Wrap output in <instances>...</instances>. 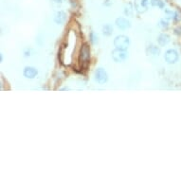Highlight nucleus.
I'll list each match as a JSON object with an SVG mask.
<instances>
[{
    "label": "nucleus",
    "mask_w": 181,
    "mask_h": 181,
    "mask_svg": "<svg viewBox=\"0 0 181 181\" xmlns=\"http://www.w3.org/2000/svg\"><path fill=\"white\" fill-rule=\"evenodd\" d=\"M0 61H1V62L3 61V54H2V53L0 54Z\"/></svg>",
    "instance_id": "412c9836"
},
{
    "label": "nucleus",
    "mask_w": 181,
    "mask_h": 181,
    "mask_svg": "<svg viewBox=\"0 0 181 181\" xmlns=\"http://www.w3.org/2000/svg\"><path fill=\"white\" fill-rule=\"evenodd\" d=\"M30 49L26 50L25 51V56H26V57H28V56H30Z\"/></svg>",
    "instance_id": "6ab92c4d"
},
{
    "label": "nucleus",
    "mask_w": 181,
    "mask_h": 181,
    "mask_svg": "<svg viewBox=\"0 0 181 181\" xmlns=\"http://www.w3.org/2000/svg\"><path fill=\"white\" fill-rule=\"evenodd\" d=\"M129 45H130V40L125 35H119L114 39V46L118 49L127 50Z\"/></svg>",
    "instance_id": "f257e3e1"
},
{
    "label": "nucleus",
    "mask_w": 181,
    "mask_h": 181,
    "mask_svg": "<svg viewBox=\"0 0 181 181\" xmlns=\"http://www.w3.org/2000/svg\"><path fill=\"white\" fill-rule=\"evenodd\" d=\"M103 33L105 36H110L113 33V26L110 24H106L103 27Z\"/></svg>",
    "instance_id": "9b49d317"
},
{
    "label": "nucleus",
    "mask_w": 181,
    "mask_h": 181,
    "mask_svg": "<svg viewBox=\"0 0 181 181\" xmlns=\"http://www.w3.org/2000/svg\"><path fill=\"white\" fill-rule=\"evenodd\" d=\"M159 25L161 28H163V29H167V28L169 27V21L168 19H161L159 22Z\"/></svg>",
    "instance_id": "2eb2a0df"
},
{
    "label": "nucleus",
    "mask_w": 181,
    "mask_h": 181,
    "mask_svg": "<svg viewBox=\"0 0 181 181\" xmlns=\"http://www.w3.org/2000/svg\"><path fill=\"white\" fill-rule=\"evenodd\" d=\"M175 33L176 35H181V28H180V27L175 30Z\"/></svg>",
    "instance_id": "f3484780"
},
{
    "label": "nucleus",
    "mask_w": 181,
    "mask_h": 181,
    "mask_svg": "<svg viewBox=\"0 0 181 181\" xmlns=\"http://www.w3.org/2000/svg\"><path fill=\"white\" fill-rule=\"evenodd\" d=\"M89 40H90V42L92 44H97L98 41H99V37H98V35L94 33V31H91L90 35H89Z\"/></svg>",
    "instance_id": "4468645a"
},
{
    "label": "nucleus",
    "mask_w": 181,
    "mask_h": 181,
    "mask_svg": "<svg viewBox=\"0 0 181 181\" xmlns=\"http://www.w3.org/2000/svg\"><path fill=\"white\" fill-rule=\"evenodd\" d=\"M149 4H151V0H141L140 1V7L143 9H147Z\"/></svg>",
    "instance_id": "dca6fc26"
},
{
    "label": "nucleus",
    "mask_w": 181,
    "mask_h": 181,
    "mask_svg": "<svg viewBox=\"0 0 181 181\" xmlns=\"http://www.w3.org/2000/svg\"><path fill=\"white\" fill-rule=\"evenodd\" d=\"M90 59V47L88 44H83L80 52V62L82 65H86Z\"/></svg>",
    "instance_id": "f03ea898"
},
{
    "label": "nucleus",
    "mask_w": 181,
    "mask_h": 181,
    "mask_svg": "<svg viewBox=\"0 0 181 181\" xmlns=\"http://www.w3.org/2000/svg\"><path fill=\"white\" fill-rule=\"evenodd\" d=\"M116 26L119 28V30H127L128 28H130L131 24L129 20H127L126 18H123V17H119V18H117L116 19Z\"/></svg>",
    "instance_id": "423d86ee"
},
{
    "label": "nucleus",
    "mask_w": 181,
    "mask_h": 181,
    "mask_svg": "<svg viewBox=\"0 0 181 181\" xmlns=\"http://www.w3.org/2000/svg\"><path fill=\"white\" fill-rule=\"evenodd\" d=\"M127 57H128V53L126 52V50H122V49H116L112 51V58H113V60L117 63L125 61Z\"/></svg>",
    "instance_id": "7ed1b4c3"
},
{
    "label": "nucleus",
    "mask_w": 181,
    "mask_h": 181,
    "mask_svg": "<svg viewBox=\"0 0 181 181\" xmlns=\"http://www.w3.org/2000/svg\"><path fill=\"white\" fill-rule=\"evenodd\" d=\"M66 13L63 11H58L54 16V22L56 24H58V25H62V24L66 22Z\"/></svg>",
    "instance_id": "6e6552de"
},
{
    "label": "nucleus",
    "mask_w": 181,
    "mask_h": 181,
    "mask_svg": "<svg viewBox=\"0 0 181 181\" xmlns=\"http://www.w3.org/2000/svg\"><path fill=\"white\" fill-rule=\"evenodd\" d=\"M133 11H134V9H133V6L131 3H128L127 5L124 8V14L126 15V16H132L133 15Z\"/></svg>",
    "instance_id": "f8f14e48"
},
{
    "label": "nucleus",
    "mask_w": 181,
    "mask_h": 181,
    "mask_svg": "<svg viewBox=\"0 0 181 181\" xmlns=\"http://www.w3.org/2000/svg\"><path fill=\"white\" fill-rule=\"evenodd\" d=\"M95 80L100 84L106 83L108 80V75L106 73V71L102 67L97 68V70L95 72Z\"/></svg>",
    "instance_id": "39448f33"
},
{
    "label": "nucleus",
    "mask_w": 181,
    "mask_h": 181,
    "mask_svg": "<svg viewBox=\"0 0 181 181\" xmlns=\"http://www.w3.org/2000/svg\"><path fill=\"white\" fill-rule=\"evenodd\" d=\"M178 52L175 49H169L166 51V53L164 55V59L168 64H175L177 62L178 60Z\"/></svg>",
    "instance_id": "20e7f679"
},
{
    "label": "nucleus",
    "mask_w": 181,
    "mask_h": 181,
    "mask_svg": "<svg viewBox=\"0 0 181 181\" xmlns=\"http://www.w3.org/2000/svg\"><path fill=\"white\" fill-rule=\"evenodd\" d=\"M53 1L55 3H63V2H65V0H53Z\"/></svg>",
    "instance_id": "aec40b11"
},
{
    "label": "nucleus",
    "mask_w": 181,
    "mask_h": 181,
    "mask_svg": "<svg viewBox=\"0 0 181 181\" xmlns=\"http://www.w3.org/2000/svg\"><path fill=\"white\" fill-rule=\"evenodd\" d=\"M146 52L148 54H151V55H159L160 54V49L158 46H155V45H150L147 49H146Z\"/></svg>",
    "instance_id": "9d476101"
},
{
    "label": "nucleus",
    "mask_w": 181,
    "mask_h": 181,
    "mask_svg": "<svg viewBox=\"0 0 181 181\" xmlns=\"http://www.w3.org/2000/svg\"><path fill=\"white\" fill-rule=\"evenodd\" d=\"M70 4H71L72 8L77 7V2H76V0H70Z\"/></svg>",
    "instance_id": "a211bd4d"
},
{
    "label": "nucleus",
    "mask_w": 181,
    "mask_h": 181,
    "mask_svg": "<svg viewBox=\"0 0 181 181\" xmlns=\"http://www.w3.org/2000/svg\"><path fill=\"white\" fill-rule=\"evenodd\" d=\"M152 7H158L159 9H163L165 7V3L162 0H151Z\"/></svg>",
    "instance_id": "ddd939ff"
},
{
    "label": "nucleus",
    "mask_w": 181,
    "mask_h": 181,
    "mask_svg": "<svg viewBox=\"0 0 181 181\" xmlns=\"http://www.w3.org/2000/svg\"><path fill=\"white\" fill-rule=\"evenodd\" d=\"M24 76L28 79H33L36 77V75L38 74V70L36 69L35 67L33 66H27L24 68V72H23Z\"/></svg>",
    "instance_id": "0eeeda50"
},
{
    "label": "nucleus",
    "mask_w": 181,
    "mask_h": 181,
    "mask_svg": "<svg viewBox=\"0 0 181 181\" xmlns=\"http://www.w3.org/2000/svg\"><path fill=\"white\" fill-rule=\"evenodd\" d=\"M170 41H171V37H170V35H168L167 33H161V34H159V36L158 37V43L159 44V46H161V47L166 46Z\"/></svg>",
    "instance_id": "1a4fd4ad"
}]
</instances>
